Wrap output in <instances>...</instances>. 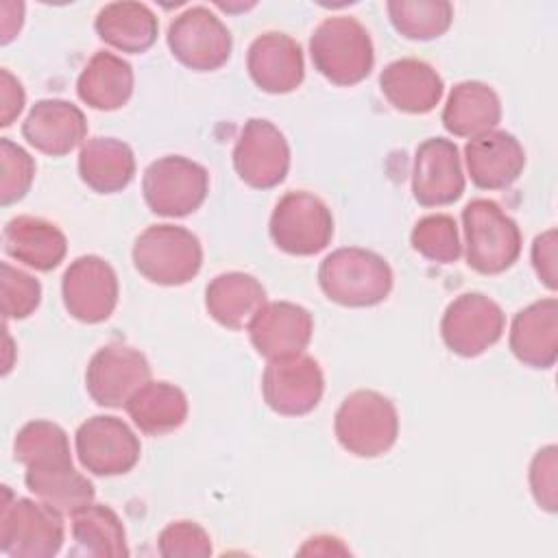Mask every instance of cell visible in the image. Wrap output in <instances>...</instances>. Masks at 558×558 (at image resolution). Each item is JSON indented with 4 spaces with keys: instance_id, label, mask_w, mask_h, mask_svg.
<instances>
[{
    "instance_id": "obj_1",
    "label": "cell",
    "mask_w": 558,
    "mask_h": 558,
    "mask_svg": "<svg viewBox=\"0 0 558 558\" xmlns=\"http://www.w3.org/2000/svg\"><path fill=\"white\" fill-rule=\"evenodd\" d=\"M318 283L325 296L338 305L371 307L390 294L392 270L381 255L360 246H344L320 262Z\"/></svg>"
},
{
    "instance_id": "obj_2",
    "label": "cell",
    "mask_w": 558,
    "mask_h": 558,
    "mask_svg": "<svg viewBox=\"0 0 558 558\" xmlns=\"http://www.w3.org/2000/svg\"><path fill=\"white\" fill-rule=\"evenodd\" d=\"M310 54L314 68L340 87L364 81L375 63L371 35L351 15L325 17L310 37Z\"/></svg>"
},
{
    "instance_id": "obj_3",
    "label": "cell",
    "mask_w": 558,
    "mask_h": 558,
    "mask_svg": "<svg viewBox=\"0 0 558 558\" xmlns=\"http://www.w3.org/2000/svg\"><path fill=\"white\" fill-rule=\"evenodd\" d=\"M63 545V514L46 501L13 497L2 486L0 551L11 558H50Z\"/></svg>"
},
{
    "instance_id": "obj_4",
    "label": "cell",
    "mask_w": 558,
    "mask_h": 558,
    "mask_svg": "<svg viewBox=\"0 0 558 558\" xmlns=\"http://www.w3.org/2000/svg\"><path fill=\"white\" fill-rule=\"evenodd\" d=\"M333 432L342 449L357 458L386 453L399 436V414L395 403L377 390H355L340 403Z\"/></svg>"
},
{
    "instance_id": "obj_5",
    "label": "cell",
    "mask_w": 558,
    "mask_h": 558,
    "mask_svg": "<svg viewBox=\"0 0 558 558\" xmlns=\"http://www.w3.org/2000/svg\"><path fill=\"white\" fill-rule=\"evenodd\" d=\"M466 242V264L482 275L508 270L521 253V231L517 222L488 198H473L462 209Z\"/></svg>"
},
{
    "instance_id": "obj_6",
    "label": "cell",
    "mask_w": 558,
    "mask_h": 558,
    "mask_svg": "<svg viewBox=\"0 0 558 558\" xmlns=\"http://www.w3.org/2000/svg\"><path fill=\"white\" fill-rule=\"evenodd\" d=\"M133 264L144 279L157 286H183L198 275L203 246L185 227L153 225L137 235Z\"/></svg>"
},
{
    "instance_id": "obj_7",
    "label": "cell",
    "mask_w": 558,
    "mask_h": 558,
    "mask_svg": "<svg viewBox=\"0 0 558 558\" xmlns=\"http://www.w3.org/2000/svg\"><path fill=\"white\" fill-rule=\"evenodd\" d=\"M142 192L153 214L181 218L203 205L209 192V172L187 157L166 155L144 170Z\"/></svg>"
},
{
    "instance_id": "obj_8",
    "label": "cell",
    "mask_w": 558,
    "mask_h": 558,
    "mask_svg": "<svg viewBox=\"0 0 558 558\" xmlns=\"http://www.w3.org/2000/svg\"><path fill=\"white\" fill-rule=\"evenodd\" d=\"M268 231L283 253L316 255L331 242L333 216L318 196L296 190L277 201Z\"/></svg>"
},
{
    "instance_id": "obj_9",
    "label": "cell",
    "mask_w": 558,
    "mask_h": 558,
    "mask_svg": "<svg viewBox=\"0 0 558 558\" xmlns=\"http://www.w3.org/2000/svg\"><path fill=\"white\" fill-rule=\"evenodd\" d=\"M170 52L190 70L211 72L231 57V33L207 7H190L168 26Z\"/></svg>"
},
{
    "instance_id": "obj_10",
    "label": "cell",
    "mask_w": 558,
    "mask_h": 558,
    "mask_svg": "<svg viewBox=\"0 0 558 558\" xmlns=\"http://www.w3.org/2000/svg\"><path fill=\"white\" fill-rule=\"evenodd\" d=\"M504 327V310L482 292L456 296L440 318V336L447 349L462 357L484 353L501 338Z\"/></svg>"
},
{
    "instance_id": "obj_11",
    "label": "cell",
    "mask_w": 558,
    "mask_h": 558,
    "mask_svg": "<svg viewBox=\"0 0 558 558\" xmlns=\"http://www.w3.org/2000/svg\"><path fill=\"white\" fill-rule=\"evenodd\" d=\"M76 456L83 469L94 475L129 473L142 453L140 438L118 416L96 414L87 418L74 436Z\"/></svg>"
},
{
    "instance_id": "obj_12",
    "label": "cell",
    "mask_w": 558,
    "mask_h": 558,
    "mask_svg": "<svg viewBox=\"0 0 558 558\" xmlns=\"http://www.w3.org/2000/svg\"><path fill=\"white\" fill-rule=\"evenodd\" d=\"M325 390L318 362L305 353L268 360L262 375V395L270 410L283 416L312 412Z\"/></svg>"
},
{
    "instance_id": "obj_13",
    "label": "cell",
    "mask_w": 558,
    "mask_h": 558,
    "mask_svg": "<svg viewBox=\"0 0 558 558\" xmlns=\"http://www.w3.org/2000/svg\"><path fill=\"white\" fill-rule=\"evenodd\" d=\"M233 168L255 190L279 185L290 168V146L283 133L268 120L251 118L233 146Z\"/></svg>"
},
{
    "instance_id": "obj_14",
    "label": "cell",
    "mask_w": 558,
    "mask_h": 558,
    "mask_svg": "<svg viewBox=\"0 0 558 558\" xmlns=\"http://www.w3.org/2000/svg\"><path fill=\"white\" fill-rule=\"evenodd\" d=\"M118 277L109 262L98 255L76 257L63 272V305L81 323L107 320L118 305Z\"/></svg>"
},
{
    "instance_id": "obj_15",
    "label": "cell",
    "mask_w": 558,
    "mask_h": 558,
    "mask_svg": "<svg viewBox=\"0 0 558 558\" xmlns=\"http://www.w3.org/2000/svg\"><path fill=\"white\" fill-rule=\"evenodd\" d=\"M148 379V360L126 344H107L98 349L85 371V388L102 408H122Z\"/></svg>"
},
{
    "instance_id": "obj_16",
    "label": "cell",
    "mask_w": 558,
    "mask_h": 558,
    "mask_svg": "<svg viewBox=\"0 0 558 558\" xmlns=\"http://www.w3.org/2000/svg\"><path fill=\"white\" fill-rule=\"evenodd\" d=\"M464 192V172L458 146L447 137H429L416 146L412 194L423 207L456 203Z\"/></svg>"
},
{
    "instance_id": "obj_17",
    "label": "cell",
    "mask_w": 558,
    "mask_h": 558,
    "mask_svg": "<svg viewBox=\"0 0 558 558\" xmlns=\"http://www.w3.org/2000/svg\"><path fill=\"white\" fill-rule=\"evenodd\" d=\"M248 338L266 360L299 355L307 349L314 331L312 314L290 301L264 303L246 325Z\"/></svg>"
},
{
    "instance_id": "obj_18",
    "label": "cell",
    "mask_w": 558,
    "mask_h": 558,
    "mask_svg": "<svg viewBox=\"0 0 558 558\" xmlns=\"http://www.w3.org/2000/svg\"><path fill=\"white\" fill-rule=\"evenodd\" d=\"M246 68L253 83L268 94L294 92L305 78L303 50L299 41L277 31L262 33L251 41Z\"/></svg>"
},
{
    "instance_id": "obj_19",
    "label": "cell",
    "mask_w": 558,
    "mask_h": 558,
    "mask_svg": "<svg viewBox=\"0 0 558 558\" xmlns=\"http://www.w3.org/2000/svg\"><path fill=\"white\" fill-rule=\"evenodd\" d=\"M24 140L44 155L63 157L87 137L85 113L70 100H37L22 122Z\"/></svg>"
},
{
    "instance_id": "obj_20",
    "label": "cell",
    "mask_w": 558,
    "mask_h": 558,
    "mask_svg": "<svg viewBox=\"0 0 558 558\" xmlns=\"http://www.w3.org/2000/svg\"><path fill=\"white\" fill-rule=\"evenodd\" d=\"M471 181L482 190L510 187L525 168V150L512 133L493 129L471 137L464 146Z\"/></svg>"
},
{
    "instance_id": "obj_21",
    "label": "cell",
    "mask_w": 558,
    "mask_h": 558,
    "mask_svg": "<svg viewBox=\"0 0 558 558\" xmlns=\"http://www.w3.org/2000/svg\"><path fill=\"white\" fill-rule=\"evenodd\" d=\"M508 344L525 366L551 368L558 357V301L541 299L517 312Z\"/></svg>"
},
{
    "instance_id": "obj_22",
    "label": "cell",
    "mask_w": 558,
    "mask_h": 558,
    "mask_svg": "<svg viewBox=\"0 0 558 558\" xmlns=\"http://www.w3.org/2000/svg\"><path fill=\"white\" fill-rule=\"evenodd\" d=\"M386 100L403 113H429L442 98L440 74L421 59H397L379 74Z\"/></svg>"
},
{
    "instance_id": "obj_23",
    "label": "cell",
    "mask_w": 558,
    "mask_h": 558,
    "mask_svg": "<svg viewBox=\"0 0 558 558\" xmlns=\"http://www.w3.org/2000/svg\"><path fill=\"white\" fill-rule=\"evenodd\" d=\"M4 253L26 264L28 268L48 272L57 268L68 251L63 231L37 216H15L2 231Z\"/></svg>"
},
{
    "instance_id": "obj_24",
    "label": "cell",
    "mask_w": 558,
    "mask_h": 558,
    "mask_svg": "<svg viewBox=\"0 0 558 558\" xmlns=\"http://www.w3.org/2000/svg\"><path fill=\"white\" fill-rule=\"evenodd\" d=\"M501 120V100L497 92L482 81H462L453 85L442 109V126L456 137H477L493 131Z\"/></svg>"
},
{
    "instance_id": "obj_25",
    "label": "cell",
    "mask_w": 558,
    "mask_h": 558,
    "mask_svg": "<svg viewBox=\"0 0 558 558\" xmlns=\"http://www.w3.org/2000/svg\"><path fill=\"white\" fill-rule=\"evenodd\" d=\"M78 174L98 194L120 192L135 177V155L116 137L85 140L78 150Z\"/></svg>"
},
{
    "instance_id": "obj_26",
    "label": "cell",
    "mask_w": 558,
    "mask_h": 558,
    "mask_svg": "<svg viewBox=\"0 0 558 558\" xmlns=\"http://www.w3.org/2000/svg\"><path fill=\"white\" fill-rule=\"evenodd\" d=\"M266 303L264 286L246 272H222L205 288L209 316L227 329H242Z\"/></svg>"
},
{
    "instance_id": "obj_27",
    "label": "cell",
    "mask_w": 558,
    "mask_h": 558,
    "mask_svg": "<svg viewBox=\"0 0 558 558\" xmlns=\"http://www.w3.org/2000/svg\"><path fill=\"white\" fill-rule=\"evenodd\" d=\"M76 94L92 109H120L133 94V70L122 57L98 50L78 74Z\"/></svg>"
},
{
    "instance_id": "obj_28",
    "label": "cell",
    "mask_w": 558,
    "mask_h": 558,
    "mask_svg": "<svg viewBox=\"0 0 558 558\" xmlns=\"http://www.w3.org/2000/svg\"><path fill=\"white\" fill-rule=\"evenodd\" d=\"M94 26L105 44L133 54L148 50L159 31L157 15L144 2H109L98 11Z\"/></svg>"
},
{
    "instance_id": "obj_29",
    "label": "cell",
    "mask_w": 558,
    "mask_h": 558,
    "mask_svg": "<svg viewBox=\"0 0 558 558\" xmlns=\"http://www.w3.org/2000/svg\"><path fill=\"white\" fill-rule=\"evenodd\" d=\"M131 421L142 434L161 436L181 427L187 418V397L170 381H146L124 403Z\"/></svg>"
},
{
    "instance_id": "obj_30",
    "label": "cell",
    "mask_w": 558,
    "mask_h": 558,
    "mask_svg": "<svg viewBox=\"0 0 558 558\" xmlns=\"http://www.w3.org/2000/svg\"><path fill=\"white\" fill-rule=\"evenodd\" d=\"M24 482L31 493L41 501L65 514H76L85 506L94 504V484L74 469L72 462H54L26 466Z\"/></svg>"
},
{
    "instance_id": "obj_31",
    "label": "cell",
    "mask_w": 558,
    "mask_h": 558,
    "mask_svg": "<svg viewBox=\"0 0 558 558\" xmlns=\"http://www.w3.org/2000/svg\"><path fill=\"white\" fill-rule=\"evenodd\" d=\"M72 538L74 554L96 558L129 556L126 532L120 517L102 504H89L72 514Z\"/></svg>"
},
{
    "instance_id": "obj_32",
    "label": "cell",
    "mask_w": 558,
    "mask_h": 558,
    "mask_svg": "<svg viewBox=\"0 0 558 558\" xmlns=\"http://www.w3.org/2000/svg\"><path fill=\"white\" fill-rule=\"evenodd\" d=\"M386 9L397 33L408 39H436L453 22V7L445 0H392Z\"/></svg>"
},
{
    "instance_id": "obj_33",
    "label": "cell",
    "mask_w": 558,
    "mask_h": 558,
    "mask_svg": "<svg viewBox=\"0 0 558 558\" xmlns=\"http://www.w3.org/2000/svg\"><path fill=\"white\" fill-rule=\"evenodd\" d=\"M13 453L24 466L72 462L68 434L50 421L26 423L13 440Z\"/></svg>"
},
{
    "instance_id": "obj_34",
    "label": "cell",
    "mask_w": 558,
    "mask_h": 558,
    "mask_svg": "<svg viewBox=\"0 0 558 558\" xmlns=\"http://www.w3.org/2000/svg\"><path fill=\"white\" fill-rule=\"evenodd\" d=\"M410 242L416 253L438 264H451L462 253L458 225L447 214H432L421 218L410 233Z\"/></svg>"
},
{
    "instance_id": "obj_35",
    "label": "cell",
    "mask_w": 558,
    "mask_h": 558,
    "mask_svg": "<svg viewBox=\"0 0 558 558\" xmlns=\"http://www.w3.org/2000/svg\"><path fill=\"white\" fill-rule=\"evenodd\" d=\"M0 166H2V181H0V203L7 207L31 190L35 179V161L33 157L11 142L9 137L0 140Z\"/></svg>"
},
{
    "instance_id": "obj_36",
    "label": "cell",
    "mask_w": 558,
    "mask_h": 558,
    "mask_svg": "<svg viewBox=\"0 0 558 558\" xmlns=\"http://www.w3.org/2000/svg\"><path fill=\"white\" fill-rule=\"evenodd\" d=\"M2 277H0V288H2V316L4 320L9 318H26L31 316L41 301V286L35 277L28 272L13 268L11 264L0 266Z\"/></svg>"
},
{
    "instance_id": "obj_37",
    "label": "cell",
    "mask_w": 558,
    "mask_h": 558,
    "mask_svg": "<svg viewBox=\"0 0 558 558\" xmlns=\"http://www.w3.org/2000/svg\"><path fill=\"white\" fill-rule=\"evenodd\" d=\"M163 558H205L211 554L209 534L194 521H174L157 538Z\"/></svg>"
},
{
    "instance_id": "obj_38",
    "label": "cell",
    "mask_w": 558,
    "mask_h": 558,
    "mask_svg": "<svg viewBox=\"0 0 558 558\" xmlns=\"http://www.w3.org/2000/svg\"><path fill=\"white\" fill-rule=\"evenodd\" d=\"M530 490L538 508L556 512L558 508V449L547 445L536 451L530 464Z\"/></svg>"
},
{
    "instance_id": "obj_39",
    "label": "cell",
    "mask_w": 558,
    "mask_h": 558,
    "mask_svg": "<svg viewBox=\"0 0 558 558\" xmlns=\"http://www.w3.org/2000/svg\"><path fill=\"white\" fill-rule=\"evenodd\" d=\"M556 229L536 235L532 244V266L549 290H556Z\"/></svg>"
},
{
    "instance_id": "obj_40",
    "label": "cell",
    "mask_w": 558,
    "mask_h": 558,
    "mask_svg": "<svg viewBox=\"0 0 558 558\" xmlns=\"http://www.w3.org/2000/svg\"><path fill=\"white\" fill-rule=\"evenodd\" d=\"M24 100H26V94L22 83L7 68H2L0 70V124L2 126H9L20 116V111L24 109Z\"/></svg>"
},
{
    "instance_id": "obj_41",
    "label": "cell",
    "mask_w": 558,
    "mask_h": 558,
    "mask_svg": "<svg viewBox=\"0 0 558 558\" xmlns=\"http://www.w3.org/2000/svg\"><path fill=\"white\" fill-rule=\"evenodd\" d=\"M0 44L7 46L22 28V20H24V4L22 2H0Z\"/></svg>"
},
{
    "instance_id": "obj_42",
    "label": "cell",
    "mask_w": 558,
    "mask_h": 558,
    "mask_svg": "<svg viewBox=\"0 0 558 558\" xmlns=\"http://www.w3.org/2000/svg\"><path fill=\"white\" fill-rule=\"evenodd\" d=\"M299 554H314V556H333V554H349V549L333 536H312L299 549Z\"/></svg>"
}]
</instances>
